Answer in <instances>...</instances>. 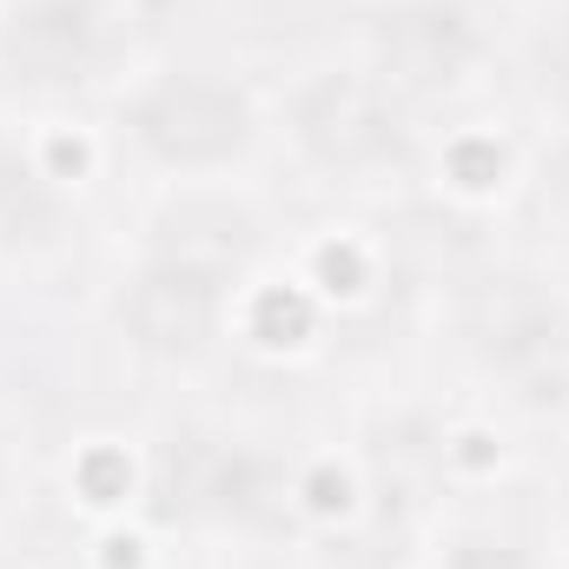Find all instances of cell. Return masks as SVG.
<instances>
[{"label": "cell", "instance_id": "6da1fadb", "mask_svg": "<svg viewBox=\"0 0 569 569\" xmlns=\"http://www.w3.org/2000/svg\"><path fill=\"white\" fill-rule=\"evenodd\" d=\"M291 133H298V146L325 172H345V179H358L371 166H391L405 152L391 87H378L365 73H325V80H311L291 100Z\"/></svg>", "mask_w": 569, "mask_h": 569}, {"label": "cell", "instance_id": "7a4b0ae2", "mask_svg": "<svg viewBox=\"0 0 569 569\" xmlns=\"http://www.w3.org/2000/svg\"><path fill=\"white\" fill-rule=\"evenodd\" d=\"M133 133L166 166H219L252 140V107L239 87L206 73H166L133 100Z\"/></svg>", "mask_w": 569, "mask_h": 569}, {"label": "cell", "instance_id": "3957f363", "mask_svg": "<svg viewBox=\"0 0 569 569\" xmlns=\"http://www.w3.org/2000/svg\"><path fill=\"white\" fill-rule=\"evenodd\" d=\"M463 338L497 371H543L569 358V311L537 279H483L463 298Z\"/></svg>", "mask_w": 569, "mask_h": 569}, {"label": "cell", "instance_id": "277c9868", "mask_svg": "<svg viewBox=\"0 0 569 569\" xmlns=\"http://www.w3.org/2000/svg\"><path fill=\"white\" fill-rule=\"evenodd\" d=\"M100 60V20L87 0H27L0 27V67L20 87H73Z\"/></svg>", "mask_w": 569, "mask_h": 569}, {"label": "cell", "instance_id": "5b68a950", "mask_svg": "<svg viewBox=\"0 0 569 569\" xmlns=\"http://www.w3.org/2000/svg\"><path fill=\"white\" fill-rule=\"evenodd\" d=\"M120 318H127V331H133L140 351H152V358H192L219 331V279L159 259L120 298Z\"/></svg>", "mask_w": 569, "mask_h": 569}, {"label": "cell", "instance_id": "8992f818", "mask_svg": "<svg viewBox=\"0 0 569 569\" xmlns=\"http://www.w3.org/2000/svg\"><path fill=\"white\" fill-rule=\"evenodd\" d=\"M470 67V27L443 7H398L385 13L378 27V87H398V93H430V87H450L457 73Z\"/></svg>", "mask_w": 569, "mask_h": 569}, {"label": "cell", "instance_id": "52a82bcc", "mask_svg": "<svg viewBox=\"0 0 569 569\" xmlns=\"http://www.w3.org/2000/svg\"><path fill=\"white\" fill-rule=\"evenodd\" d=\"M443 569H530L523 563V550L517 543H497V537H470V543H457Z\"/></svg>", "mask_w": 569, "mask_h": 569}, {"label": "cell", "instance_id": "ba28073f", "mask_svg": "<svg viewBox=\"0 0 569 569\" xmlns=\"http://www.w3.org/2000/svg\"><path fill=\"white\" fill-rule=\"evenodd\" d=\"M252 569H279V563H252Z\"/></svg>", "mask_w": 569, "mask_h": 569}]
</instances>
